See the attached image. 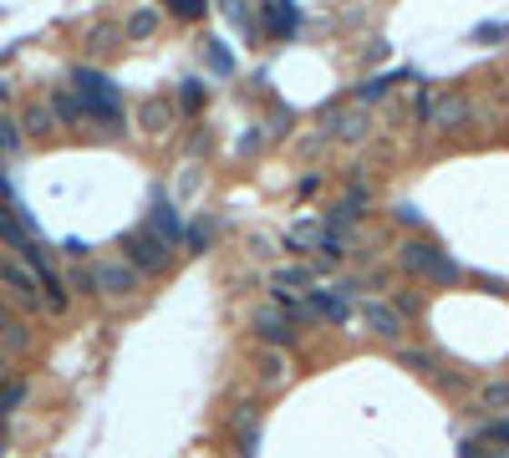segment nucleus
<instances>
[{
  "mask_svg": "<svg viewBox=\"0 0 509 458\" xmlns=\"http://www.w3.org/2000/svg\"><path fill=\"white\" fill-rule=\"evenodd\" d=\"M72 97L82 102V117L102 123L107 133H123V87L97 66H76L72 72Z\"/></svg>",
  "mask_w": 509,
  "mask_h": 458,
  "instance_id": "1",
  "label": "nucleus"
},
{
  "mask_svg": "<svg viewBox=\"0 0 509 458\" xmlns=\"http://www.w3.org/2000/svg\"><path fill=\"white\" fill-rule=\"evenodd\" d=\"M397 265L407 270V275L428 280V285H458L464 280V265H458L448 250H438L433 240H403V250H397Z\"/></svg>",
  "mask_w": 509,
  "mask_h": 458,
  "instance_id": "2",
  "label": "nucleus"
},
{
  "mask_svg": "<svg viewBox=\"0 0 509 458\" xmlns=\"http://www.w3.org/2000/svg\"><path fill=\"white\" fill-rule=\"evenodd\" d=\"M123 260L138 275H164L168 265H174V244L158 240L153 229H133V234H123Z\"/></svg>",
  "mask_w": 509,
  "mask_h": 458,
  "instance_id": "3",
  "label": "nucleus"
},
{
  "mask_svg": "<svg viewBox=\"0 0 509 458\" xmlns=\"http://www.w3.org/2000/svg\"><path fill=\"white\" fill-rule=\"evenodd\" d=\"M0 301L11 305V311H25V316L41 311V280L31 275L21 260H11V254L0 260Z\"/></svg>",
  "mask_w": 509,
  "mask_h": 458,
  "instance_id": "4",
  "label": "nucleus"
},
{
  "mask_svg": "<svg viewBox=\"0 0 509 458\" xmlns=\"http://www.w3.org/2000/svg\"><path fill=\"white\" fill-rule=\"evenodd\" d=\"M250 331H254V336H260L265 346H275V352H285V346H295V342H301V326H295V321L285 316V311H280L275 301H270V305H254Z\"/></svg>",
  "mask_w": 509,
  "mask_h": 458,
  "instance_id": "5",
  "label": "nucleus"
},
{
  "mask_svg": "<svg viewBox=\"0 0 509 458\" xmlns=\"http://www.w3.org/2000/svg\"><path fill=\"white\" fill-rule=\"evenodd\" d=\"M356 321H362V331H367L372 342H387V346H397L407 336V321L397 316L387 301H362L356 305Z\"/></svg>",
  "mask_w": 509,
  "mask_h": 458,
  "instance_id": "6",
  "label": "nucleus"
},
{
  "mask_svg": "<svg viewBox=\"0 0 509 458\" xmlns=\"http://www.w3.org/2000/svg\"><path fill=\"white\" fill-rule=\"evenodd\" d=\"M469 123H474V102L464 92H438L428 102V117H423V127H438V133H458Z\"/></svg>",
  "mask_w": 509,
  "mask_h": 458,
  "instance_id": "7",
  "label": "nucleus"
},
{
  "mask_svg": "<svg viewBox=\"0 0 509 458\" xmlns=\"http://www.w3.org/2000/svg\"><path fill=\"white\" fill-rule=\"evenodd\" d=\"M143 275L127 260H102L97 270H92V291L107 295V301H123V295H138Z\"/></svg>",
  "mask_w": 509,
  "mask_h": 458,
  "instance_id": "8",
  "label": "nucleus"
},
{
  "mask_svg": "<svg viewBox=\"0 0 509 458\" xmlns=\"http://www.w3.org/2000/svg\"><path fill=\"white\" fill-rule=\"evenodd\" d=\"M367 133H372L367 107H342V113H326V117H321V138H336V143H362Z\"/></svg>",
  "mask_w": 509,
  "mask_h": 458,
  "instance_id": "9",
  "label": "nucleus"
},
{
  "mask_svg": "<svg viewBox=\"0 0 509 458\" xmlns=\"http://www.w3.org/2000/svg\"><path fill=\"white\" fill-rule=\"evenodd\" d=\"M316 291V270H305V265H280L275 275H270V295H275V305L285 301H301V295Z\"/></svg>",
  "mask_w": 509,
  "mask_h": 458,
  "instance_id": "10",
  "label": "nucleus"
},
{
  "mask_svg": "<svg viewBox=\"0 0 509 458\" xmlns=\"http://www.w3.org/2000/svg\"><path fill=\"white\" fill-rule=\"evenodd\" d=\"M311 305H316V321L346 326V321H352V285H336V291H311Z\"/></svg>",
  "mask_w": 509,
  "mask_h": 458,
  "instance_id": "11",
  "label": "nucleus"
},
{
  "mask_svg": "<svg viewBox=\"0 0 509 458\" xmlns=\"http://www.w3.org/2000/svg\"><path fill=\"white\" fill-rule=\"evenodd\" d=\"M254 372H260V387H270V393H280V387H285V382H291V356L285 352H275V346H265V352H260V362H254Z\"/></svg>",
  "mask_w": 509,
  "mask_h": 458,
  "instance_id": "12",
  "label": "nucleus"
},
{
  "mask_svg": "<svg viewBox=\"0 0 509 458\" xmlns=\"http://www.w3.org/2000/svg\"><path fill=\"white\" fill-rule=\"evenodd\" d=\"M321 234H326V224H321V219H301V224H291L285 234H280V250H291V254H316Z\"/></svg>",
  "mask_w": 509,
  "mask_h": 458,
  "instance_id": "13",
  "label": "nucleus"
},
{
  "mask_svg": "<svg viewBox=\"0 0 509 458\" xmlns=\"http://www.w3.org/2000/svg\"><path fill=\"white\" fill-rule=\"evenodd\" d=\"M260 418H265V407H260V403H240V407H235V433H240L245 458L254 453V443H260Z\"/></svg>",
  "mask_w": 509,
  "mask_h": 458,
  "instance_id": "14",
  "label": "nucleus"
},
{
  "mask_svg": "<svg viewBox=\"0 0 509 458\" xmlns=\"http://www.w3.org/2000/svg\"><path fill=\"white\" fill-rule=\"evenodd\" d=\"M0 346H5V352H31V326H25L5 301H0Z\"/></svg>",
  "mask_w": 509,
  "mask_h": 458,
  "instance_id": "15",
  "label": "nucleus"
},
{
  "mask_svg": "<svg viewBox=\"0 0 509 458\" xmlns=\"http://www.w3.org/2000/svg\"><path fill=\"white\" fill-rule=\"evenodd\" d=\"M153 234L158 240H184V224H178V214H174V199L168 194H153Z\"/></svg>",
  "mask_w": 509,
  "mask_h": 458,
  "instance_id": "16",
  "label": "nucleus"
},
{
  "mask_svg": "<svg viewBox=\"0 0 509 458\" xmlns=\"http://www.w3.org/2000/svg\"><path fill=\"white\" fill-rule=\"evenodd\" d=\"M82 46H87L92 56H107V51H117V46H123V25H113V21L87 25V36H82Z\"/></svg>",
  "mask_w": 509,
  "mask_h": 458,
  "instance_id": "17",
  "label": "nucleus"
},
{
  "mask_svg": "<svg viewBox=\"0 0 509 458\" xmlns=\"http://www.w3.org/2000/svg\"><path fill=\"white\" fill-rule=\"evenodd\" d=\"M138 123H143V133H168V127H174V102H168V97H148L138 107Z\"/></svg>",
  "mask_w": 509,
  "mask_h": 458,
  "instance_id": "18",
  "label": "nucleus"
},
{
  "mask_svg": "<svg viewBox=\"0 0 509 458\" xmlns=\"http://www.w3.org/2000/svg\"><path fill=\"white\" fill-rule=\"evenodd\" d=\"M260 21H265L275 36H291L295 25H301V11H295V5H285V0H270V5H260Z\"/></svg>",
  "mask_w": 509,
  "mask_h": 458,
  "instance_id": "19",
  "label": "nucleus"
},
{
  "mask_svg": "<svg viewBox=\"0 0 509 458\" xmlns=\"http://www.w3.org/2000/svg\"><path fill=\"white\" fill-rule=\"evenodd\" d=\"M15 127H21V138H25V133H31V138H51V133H56V117H51L46 102H31Z\"/></svg>",
  "mask_w": 509,
  "mask_h": 458,
  "instance_id": "20",
  "label": "nucleus"
},
{
  "mask_svg": "<svg viewBox=\"0 0 509 458\" xmlns=\"http://www.w3.org/2000/svg\"><path fill=\"white\" fill-rule=\"evenodd\" d=\"M397 76H407V72H387V76H367L362 87H352V107H367V102H382L387 97V87H393Z\"/></svg>",
  "mask_w": 509,
  "mask_h": 458,
  "instance_id": "21",
  "label": "nucleus"
},
{
  "mask_svg": "<svg viewBox=\"0 0 509 458\" xmlns=\"http://www.w3.org/2000/svg\"><path fill=\"white\" fill-rule=\"evenodd\" d=\"M153 31H158V11H153V5H138V11L123 21V41H148Z\"/></svg>",
  "mask_w": 509,
  "mask_h": 458,
  "instance_id": "22",
  "label": "nucleus"
},
{
  "mask_svg": "<svg viewBox=\"0 0 509 458\" xmlns=\"http://www.w3.org/2000/svg\"><path fill=\"white\" fill-rule=\"evenodd\" d=\"M397 367L433 377V372H438V356H433V352H423V346H397Z\"/></svg>",
  "mask_w": 509,
  "mask_h": 458,
  "instance_id": "23",
  "label": "nucleus"
},
{
  "mask_svg": "<svg viewBox=\"0 0 509 458\" xmlns=\"http://www.w3.org/2000/svg\"><path fill=\"white\" fill-rule=\"evenodd\" d=\"M46 107H51V117H62V123H82V102H76L66 87H56V92H51V102H46Z\"/></svg>",
  "mask_w": 509,
  "mask_h": 458,
  "instance_id": "24",
  "label": "nucleus"
},
{
  "mask_svg": "<svg viewBox=\"0 0 509 458\" xmlns=\"http://www.w3.org/2000/svg\"><path fill=\"white\" fill-rule=\"evenodd\" d=\"M225 15H229V25H240L245 31V41L260 36V11H250V5H225Z\"/></svg>",
  "mask_w": 509,
  "mask_h": 458,
  "instance_id": "25",
  "label": "nucleus"
},
{
  "mask_svg": "<svg viewBox=\"0 0 509 458\" xmlns=\"http://www.w3.org/2000/svg\"><path fill=\"white\" fill-rule=\"evenodd\" d=\"M479 407H484V413H509V382L504 377L489 382V387L479 393Z\"/></svg>",
  "mask_w": 509,
  "mask_h": 458,
  "instance_id": "26",
  "label": "nucleus"
},
{
  "mask_svg": "<svg viewBox=\"0 0 509 458\" xmlns=\"http://www.w3.org/2000/svg\"><path fill=\"white\" fill-rule=\"evenodd\" d=\"M25 393H31L25 382H5V387H0V423H5V418L15 413V407L25 403Z\"/></svg>",
  "mask_w": 509,
  "mask_h": 458,
  "instance_id": "27",
  "label": "nucleus"
},
{
  "mask_svg": "<svg viewBox=\"0 0 509 458\" xmlns=\"http://www.w3.org/2000/svg\"><path fill=\"white\" fill-rule=\"evenodd\" d=\"M204 97H209V87H204L199 76H184V82H178V107H189V113H194Z\"/></svg>",
  "mask_w": 509,
  "mask_h": 458,
  "instance_id": "28",
  "label": "nucleus"
},
{
  "mask_svg": "<svg viewBox=\"0 0 509 458\" xmlns=\"http://www.w3.org/2000/svg\"><path fill=\"white\" fill-rule=\"evenodd\" d=\"M21 127H15V117H5V113H0V153H15V148H21Z\"/></svg>",
  "mask_w": 509,
  "mask_h": 458,
  "instance_id": "29",
  "label": "nucleus"
},
{
  "mask_svg": "<svg viewBox=\"0 0 509 458\" xmlns=\"http://www.w3.org/2000/svg\"><path fill=\"white\" fill-rule=\"evenodd\" d=\"M479 443H499V448H509V418H494V423H484Z\"/></svg>",
  "mask_w": 509,
  "mask_h": 458,
  "instance_id": "30",
  "label": "nucleus"
},
{
  "mask_svg": "<svg viewBox=\"0 0 509 458\" xmlns=\"http://www.w3.org/2000/svg\"><path fill=\"white\" fill-rule=\"evenodd\" d=\"M204 46H209V66H215L219 76H225V72H235V56L225 51V41H204Z\"/></svg>",
  "mask_w": 509,
  "mask_h": 458,
  "instance_id": "31",
  "label": "nucleus"
},
{
  "mask_svg": "<svg viewBox=\"0 0 509 458\" xmlns=\"http://www.w3.org/2000/svg\"><path fill=\"white\" fill-rule=\"evenodd\" d=\"M62 285H66V295H97V291H92V270H72Z\"/></svg>",
  "mask_w": 509,
  "mask_h": 458,
  "instance_id": "32",
  "label": "nucleus"
},
{
  "mask_svg": "<svg viewBox=\"0 0 509 458\" xmlns=\"http://www.w3.org/2000/svg\"><path fill=\"white\" fill-rule=\"evenodd\" d=\"M168 11H174L178 21H204V11H209V5H204V0H174Z\"/></svg>",
  "mask_w": 509,
  "mask_h": 458,
  "instance_id": "33",
  "label": "nucleus"
},
{
  "mask_svg": "<svg viewBox=\"0 0 509 458\" xmlns=\"http://www.w3.org/2000/svg\"><path fill=\"white\" fill-rule=\"evenodd\" d=\"M250 254H254V260H270V254H280V240H270V234H250Z\"/></svg>",
  "mask_w": 509,
  "mask_h": 458,
  "instance_id": "34",
  "label": "nucleus"
},
{
  "mask_svg": "<svg viewBox=\"0 0 509 458\" xmlns=\"http://www.w3.org/2000/svg\"><path fill=\"white\" fill-rule=\"evenodd\" d=\"M393 219H397V224H407V229H418L423 224V209H418V204H397V209H393Z\"/></svg>",
  "mask_w": 509,
  "mask_h": 458,
  "instance_id": "35",
  "label": "nucleus"
},
{
  "mask_svg": "<svg viewBox=\"0 0 509 458\" xmlns=\"http://www.w3.org/2000/svg\"><path fill=\"white\" fill-rule=\"evenodd\" d=\"M184 240H189V254H204V244H209V224H194Z\"/></svg>",
  "mask_w": 509,
  "mask_h": 458,
  "instance_id": "36",
  "label": "nucleus"
},
{
  "mask_svg": "<svg viewBox=\"0 0 509 458\" xmlns=\"http://www.w3.org/2000/svg\"><path fill=\"white\" fill-rule=\"evenodd\" d=\"M458 458H484V443L479 438H464V443H458Z\"/></svg>",
  "mask_w": 509,
  "mask_h": 458,
  "instance_id": "37",
  "label": "nucleus"
},
{
  "mask_svg": "<svg viewBox=\"0 0 509 458\" xmlns=\"http://www.w3.org/2000/svg\"><path fill=\"white\" fill-rule=\"evenodd\" d=\"M433 377H438V387H454V393L464 387V377H458V372H433Z\"/></svg>",
  "mask_w": 509,
  "mask_h": 458,
  "instance_id": "38",
  "label": "nucleus"
},
{
  "mask_svg": "<svg viewBox=\"0 0 509 458\" xmlns=\"http://www.w3.org/2000/svg\"><path fill=\"white\" fill-rule=\"evenodd\" d=\"M5 214H11V209H5V204H0V219H5Z\"/></svg>",
  "mask_w": 509,
  "mask_h": 458,
  "instance_id": "39",
  "label": "nucleus"
},
{
  "mask_svg": "<svg viewBox=\"0 0 509 458\" xmlns=\"http://www.w3.org/2000/svg\"><path fill=\"white\" fill-rule=\"evenodd\" d=\"M0 453H5V448H0Z\"/></svg>",
  "mask_w": 509,
  "mask_h": 458,
  "instance_id": "40",
  "label": "nucleus"
}]
</instances>
